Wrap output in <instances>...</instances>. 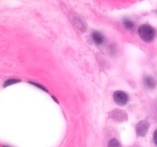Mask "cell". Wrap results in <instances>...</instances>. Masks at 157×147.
I'll return each mask as SVG.
<instances>
[{
  "instance_id": "cell-8",
  "label": "cell",
  "mask_w": 157,
  "mask_h": 147,
  "mask_svg": "<svg viewBox=\"0 0 157 147\" xmlns=\"http://www.w3.org/2000/svg\"><path fill=\"white\" fill-rule=\"evenodd\" d=\"M124 24L127 29H133L134 28V23L130 19H124Z\"/></svg>"
},
{
  "instance_id": "cell-10",
  "label": "cell",
  "mask_w": 157,
  "mask_h": 147,
  "mask_svg": "<svg viewBox=\"0 0 157 147\" xmlns=\"http://www.w3.org/2000/svg\"><path fill=\"white\" fill-rule=\"evenodd\" d=\"M153 141H154L155 144L157 145V130L154 131V133H153Z\"/></svg>"
},
{
  "instance_id": "cell-7",
  "label": "cell",
  "mask_w": 157,
  "mask_h": 147,
  "mask_svg": "<svg viewBox=\"0 0 157 147\" xmlns=\"http://www.w3.org/2000/svg\"><path fill=\"white\" fill-rule=\"evenodd\" d=\"M107 147H121V145L117 139H112L109 141Z\"/></svg>"
},
{
  "instance_id": "cell-9",
  "label": "cell",
  "mask_w": 157,
  "mask_h": 147,
  "mask_svg": "<svg viewBox=\"0 0 157 147\" xmlns=\"http://www.w3.org/2000/svg\"><path fill=\"white\" fill-rule=\"evenodd\" d=\"M19 81H20V80H18V79H9L4 83V87H9V86L15 84V83L19 82Z\"/></svg>"
},
{
  "instance_id": "cell-6",
  "label": "cell",
  "mask_w": 157,
  "mask_h": 147,
  "mask_svg": "<svg viewBox=\"0 0 157 147\" xmlns=\"http://www.w3.org/2000/svg\"><path fill=\"white\" fill-rule=\"evenodd\" d=\"M144 84H145L146 87L147 88L153 89L156 86V81H155V80L152 77L147 76L144 78Z\"/></svg>"
},
{
  "instance_id": "cell-4",
  "label": "cell",
  "mask_w": 157,
  "mask_h": 147,
  "mask_svg": "<svg viewBox=\"0 0 157 147\" xmlns=\"http://www.w3.org/2000/svg\"><path fill=\"white\" fill-rule=\"evenodd\" d=\"M110 116L117 121H125L127 119V115L124 111L121 110H113L110 113Z\"/></svg>"
},
{
  "instance_id": "cell-11",
  "label": "cell",
  "mask_w": 157,
  "mask_h": 147,
  "mask_svg": "<svg viewBox=\"0 0 157 147\" xmlns=\"http://www.w3.org/2000/svg\"><path fill=\"white\" fill-rule=\"evenodd\" d=\"M35 84V85H37V86H38V87H39V86H38V84ZM41 87V89H42V90H45V89H44V87Z\"/></svg>"
},
{
  "instance_id": "cell-1",
  "label": "cell",
  "mask_w": 157,
  "mask_h": 147,
  "mask_svg": "<svg viewBox=\"0 0 157 147\" xmlns=\"http://www.w3.org/2000/svg\"><path fill=\"white\" fill-rule=\"evenodd\" d=\"M140 37L146 42H150L154 38L156 32L154 28L149 24H142L138 29Z\"/></svg>"
},
{
  "instance_id": "cell-5",
  "label": "cell",
  "mask_w": 157,
  "mask_h": 147,
  "mask_svg": "<svg viewBox=\"0 0 157 147\" xmlns=\"http://www.w3.org/2000/svg\"><path fill=\"white\" fill-rule=\"evenodd\" d=\"M92 38L94 41L98 45H101L104 42V37L103 36L102 34L98 32H94L92 33Z\"/></svg>"
},
{
  "instance_id": "cell-3",
  "label": "cell",
  "mask_w": 157,
  "mask_h": 147,
  "mask_svg": "<svg viewBox=\"0 0 157 147\" xmlns=\"http://www.w3.org/2000/svg\"><path fill=\"white\" fill-rule=\"evenodd\" d=\"M150 128V123L146 120H142L138 123L136 126V134L139 136H144L147 135Z\"/></svg>"
},
{
  "instance_id": "cell-12",
  "label": "cell",
  "mask_w": 157,
  "mask_h": 147,
  "mask_svg": "<svg viewBox=\"0 0 157 147\" xmlns=\"http://www.w3.org/2000/svg\"><path fill=\"white\" fill-rule=\"evenodd\" d=\"M3 147H10V146H7V145H3Z\"/></svg>"
},
{
  "instance_id": "cell-2",
  "label": "cell",
  "mask_w": 157,
  "mask_h": 147,
  "mask_svg": "<svg viewBox=\"0 0 157 147\" xmlns=\"http://www.w3.org/2000/svg\"><path fill=\"white\" fill-rule=\"evenodd\" d=\"M113 100L118 105H125L128 101V95L124 91L121 90H117L115 91L113 93Z\"/></svg>"
}]
</instances>
